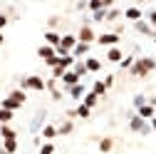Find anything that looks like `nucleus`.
<instances>
[{
  "instance_id": "nucleus-1",
  "label": "nucleus",
  "mask_w": 156,
  "mask_h": 154,
  "mask_svg": "<svg viewBox=\"0 0 156 154\" xmlns=\"http://www.w3.org/2000/svg\"><path fill=\"white\" fill-rule=\"evenodd\" d=\"M156 67V62L154 60H149V57H141V60H136L134 65H131V75H139V77H144L146 72H151Z\"/></svg>"
},
{
  "instance_id": "nucleus-2",
  "label": "nucleus",
  "mask_w": 156,
  "mask_h": 154,
  "mask_svg": "<svg viewBox=\"0 0 156 154\" xmlns=\"http://www.w3.org/2000/svg\"><path fill=\"white\" fill-rule=\"evenodd\" d=\"M23 87H25V90H37V92H42L47 85H45V80H42V77L32 75V77H25V80H23Z\"/></svg>"
},
{
  "instance_id": "nucleus-3",
  "label": "nucleus",
  "mask_w": 156,
  "mask_h": 154,
  "mask_svg": "<svg viewBox=\"0 0 156 154\" xmlns=\"http://www.w3.org/2000/svg\"><path fill=\"white\" fill-rule=\"evenodd\" d=\"M37 55H40L45 62H50V60H55V57H57V50H55V47H50V45H42L40 50H37Z\"/></svg>"
},
{
  "instance_id": "nucleus-4",
  "label": "nucleus",
  "mask_w": 156,
  "mask_h": 154,
  "mask_svg": "<svg viewBox=\"0 0 156 154\" xmlns=\"http://www.w3.org/2000/svg\"><path fill=\"white\" fill-rule=\"evenodd\" d=\"M97 42H99V45H116V42H119V35H116V32H104V35L97 37Z\"/></svg>"
},
{
  "instance_id": "nucleus-5",
  "label": "nucleus",
  "mask_w": 156,
  "mask_h": 154,
  "mask_svg": "<svg viewBox=\"0 0 156 154\" xmlns=\"http://www.w3.org/2000/svg\"><path fill=\"white\" fill-rule=\"evenodd\" d=\"M77 40H80V42H84V45H89V42L94 40V32H92V28H89V25H84V28L80 30V37H77Z\"/></svg>"
},
{
  "instance_id": "nucleus-6",
  "label": "nucleus",
  "mask_w": 156,
  "mask_h": 154,
  "mask_svg": "<svg viewBox=\"0 0 156 154\" xmlns=\"http://www.w3.org/2000/svg\"><path fill=\"white\" fill-rule=\"evenodd\" d=\"M62 82H65V87H67V90H69V87H74V85H77V82H80V77H77V75H74V72H69V70H67V72H65V75H62Z\"/></svg>"
},
{
  "instance_id": "nucleus-7",
  "label": "nucleus",
  "mask_w": 156,
  "mask_h": 154,
  "mask_svg": "<svg viewBox=\"0 0 156 154\" xmlns=\"http://www.w3.org/2000/svg\"><path fill=\"white\" fill-rule=\"evenodd\" d=\"M45 40H47V45H50V47H55V50H57V47H60V42H62V37L57 35V32H45Z\"/></svg>"
},
{
  "instance_id": "nucleus-8",
  "label": "nucleus",
  "mask_w": 156,
  "mask_h": 154,
  "mask_svg": "<svg viewBox=\"0 0 156 154\" xmlns=\"http://www.w3.org/2000/svg\"><path fill=\"white\" fill-rule=\"evenodd\" d=\"M129 127H131V129H134V132H144V134H146V132H149V127H146V124H144V119H141V117H134V119H131V124H129Z\"/></svg>"
},
{
  "instance_id": "nucleus-9",
  "label": "nucleus",
  "mask_w": 156,
  "mask_h": 154,
  "mask_svg": "<svg viewBox=\"0 0 156 154\" xmlns=\"http://www.w3.org/2000/svg\"><path fill=\"white\" fill-rule=\"evenodd\" d=\"M107 60H109V62H122V60H124V57H122V50H119V47H112V50L107 52Z\"/></svg>"
},
{
  "instance_id": "nucleus-10",
  "label": "nucleus",
  "mask_w": 156,
  "mask_h": 154,
  "mask_svg": "<svg viewBox=\"0 0 156 154\" xmlns=\"http://www.w3.org/2000/svg\"><path fill=\"white\" fill-rule=\"evenodd\" d=\"M139 117L141 119H154V105H144L139 109Z\"/></svg>"
},
{
  "instance_id": "nucleus-11",
  "label": "nucleus",
  "mask_w": 156,
  "mask_h": 154,
  "mask_svg": "<svg viewBox=\"0 0 156 154\" xmlns=\"http://www.w3.org/2000/svg\"><path fill=\"white\" fill-rule=\"evenodd\" d=\"M0 107H3V109H10V112H15L17 107H23V105H20V102H15L12 97H5V100H3V105H0Z\"/></svg>"
},
{
  "instance_id": "nucleus-12",
  "label": "nucleus",
  "mask_w": 156,
  "mask_h": 154,
  "mask_svg": "<svg viewBox=\"0 0 156 154\" xmlns=\"http://www.w3.org/2000/svg\"><path fill=\"white\" fill-rule=\"evenodd\" d=\"M84 65H87V72H97V70H102V62H99V60H94V57H89Z\"/></svg>"
},
{
  "instance_id": "nucleus-13",
  "label": "nucleus",
  "mask_w": 156,
  "mask_h": 154,
  "mask_svg": "<svg viewBox=\"0 0 156 154\" xmlns=\"http://www.w3.org/2000/svg\"><path fill=\"white\" fill-rule=\"evenodd\" d=\"M97 100H99V97H97L94 92H89V94H84V107H89V109H92V107L97 105Z\"/></svg>"
},
{
  "instance_id": "nucleus-14",
  "label": "nucleus",
  "mask_w": 156,
  "mask_h": 154,
  "mask_svg": "<svg viewBox=\"0 0 156 154\" xmlns=\"http://www.w3.org/2000/svg\"><path fill=\"white\" fill-rule=\"evenodd\" d=\"M124 15L129 17V20H139V17H141V10H139V8H129Z\"/></svg>"
},
{
  "instance_id": "nucleus-15",
  "label": "nucleus",
  "mask_w": 156,
  "mask_h": 154,
  "mask_svg": "<svg viewBox=\"0 0 156 154\" xmlns=\"http://www.w3.org/2000/svg\"><path fill=\"white\" fill-rule=\"evenodd\" d=\"M0 134H3V139H15V132H12L8 124H3V127H0Z\"/></svg>"
},
{
  "instance_id": "nucleus-16",
  "label": "nucleus",
  "mask_w": 156,
  "mask_h": 154,
  "mask_svg": "<svg viewBox=\"0 0 156 154\" xmlns=\"http://www.w3.org/2000/svg\"><path fill=\"white\" fill-rule=\"evenodd\" d=\"M12 119V112L10 109H3V107H0V122H3V124H8Z\"/></svg>"
},
{
  "instance_id": "nucleus-17",
  "label": "nucleus",
  "mask_w": 156,
  "mask_h": 154,
  "mask_svg": "<svg viewBox=\"0 0 156 154\" xmlns=\"http://www.w3.org/2000/svg\"><path fill=\"white\" fill-rule=\"evenodd\" d=\"M12 152H17V142L15 139H5V154H12Z\"/></svg>"
},
{
  "instance_id": "nucleus-18",
  "label": "nucleus",
  "mask_w": 156,
  "mask_h": 154,
  "mask_svg": "<svg viewBox=\"0 0 156 154\" xmlns=\"http://www.w3.org/2000/svg\"><path fill=\"white\" fill-rule=\"evenodd\" d=\"M42 137H47V139L57 137V129H55V127H50V124H47V127H42Z\"/></svg>"
},
{
  "instance_id": "nucleus-19",
  "label": "nucleus",
  "mask_w": 156,
  "mask_h": 154,
  "mask_svg": "<svg viewBox=\"0 0 156 154\" xmlns=\"http://www.w3.org/2000/svg\"><path fill=\"white\" fill-rule=\"evenodd\" d=\"M69 94H72V97H82V94H84V87H82V85H74V87H69Z\"/></svg>"
},
{
  "instance_id": "nucleus-20",
  "label": "nucleus",
  "mask_w": 156,
  "mask_h": 154,
  "mask_svg": "<svg viewBox=\"0 0 156 154\" xmlns=\"http://www.w3.org/2000/svg\"><path fill=\"white\" fill-rule=\"evenodd\" d=\"M112 144H114V142H112L109 137L102 139V142H99V152H112Z\"/></svg>"
},
{
  "instance_id": "nucleus-21",
  "label": "nucleus",
  "mask_w": 156,
  "mask_h": 154,
  "mask_svg": "<svg viewBox=\"0 0 156 154\" xmlns=\"http://www.w3.org/2000/svg\"><path fill=\"white\" fill-rule=\"evenodd\" d=\"M92 92L97 94V97H99V94H104V92H107V85H104V82H94V90H92Z\"/></svg>"
},
{
  "instance_id": "nucleus-22",
  "label": "nucleus",
  "mask_w": 156,
  "mask_h": 154,
  "mask_svg": "<svg viewBox=\"0 0 156 154\" xmlns=\"http://www.w3.org/2000/svg\"><path fill=\"white\" fill-rule=\"evenodd\" d=\"M87 50H89V45H84V42H77L74 55H77V57H80V55H87Z\"/></svg>"
},
{
  "instance_id": "nucleus-23",
  "label": "nucleus",
  "mask_w": 156,
  "mask_h": 154,
  "mask_svg": "<svg viewBox=\"0 0 156 154\" xmlns=\"http://www.w3.org/2000/svg\"><path fill=\"white\" fill-rule=\"evenodd\" d=\"M84 72H87V65H84V62H80V65H74V75H77V77H82Z\"/></svg>"
},
{
  "instance_id": "nucleus-24",
  "label": "nucleus",
  "mask_w": 156,
  "mask_h": 154,
  "mask_svg": "<svg viewBox=\"0 0 156 154\" xmlns=\"http://www.w3.org/2000/svg\"><path fill=\"white\" fill-rule=\"evenodd\" d=\"M69 132H72V122H65L60 129H57V134H69Z\"/></svg>"
},
{
  "instance_id": "nucleus-25",
  "label": "nucleus",
  "mask_w": 156,
  "mask_h": 154,
  "mask_svg": "<svg viewBox=\"0 0 156 154\" xmlns=\"http://www.w3.org/2000/svg\"><path fill=\"white\" fill-rule=\"evenodd\" d=\"M40 154H55V144H42Z\"/></svg>"
},
{
  "instance_id": "nucleus-26",
  "label": "nucleus",
  "mask_w": 156,
  "mask_h": 154,
  "mask_svg": "<svg viewBox=\"0 0 156 154\" xmlns=\"http://www.w3.org/2000/svg\"><path fill=\"white\" fill-rule=\"evenodd\" d=\"M144 105H146V100L141 97V94H136V97H134V107H139V109H141Z\"/></svg>"
},
{
  "instance_id": "nucleus-27",
  "label": "nucleus",
  "mask_w": 156,
  "mask_h": 154,
  "mask_svg": "<svg viewBox=\"0 0 156 154\" xmlns=\"http://www.w3.org/2000/svg\"><path fill=\"white\" fill-rule=\"evenodd\" d=\"M77 114L87 119V117H89V107H84V105H82V107H77Z\"/></svg>"
},
{
  "instance_id": "nucleus-28",
  "label": "nucleus",
  "mask_w": 156,
  "mask_h": 154,
  "mask_svg": "<svg viewBox=\"0 0 156 154\" xmlns=\"http://www.w3.org/2000/svg\"><path fill=\"white\" fill-rule=\"evenodd\" d=\"M131 65H134L131 57H124V60H122V67H129V70H131Z\"/></svg>"
},
{
  "instance_id": "nucleus-29",
  "label": "nucleus",
  "mask_w": 156,
  "mask_h": 154,
  "mask_svg": "<svg viewBox=\"0 0 156 154\" xmlns=\"http://www.w3.org/2000/svg\"><path fill=\"white\" fill-rule=\"evenodd\" d=\"M104 17H107V13H104V10H99V13H94V20H99V23H102Z\"/></svg>"
},
{
  "instance_id": "nucleus-30",
  "label": "nucleus",
  "mask_w": 156,
  "mask_h": 154,
  "mask_svg": "<svg viewBox=\"0 0 156 154\" xmlns=\"http://www.w3.org/2000/svg\"><path fill=\"white\" fill-rule=\"evenodd\" d=\"M5 25H8V17H5V15H0V30H3Z\"/></svg>"
},
{
  "instance_id": "nucleus-31",
  "label": "nucleus",
  "mask_w": 156,
  "mask_h": 154,
  "mask_svg": "<svg viewBox=\"0 0 156 154\" xmlns=\"http://www.w3.org/2000/svg\"><path fill=\"white\" fill-rule=\"evenodd\" d=\"M149 20H151V25H156V10H154V13L149 15Z\"/></svg>"
},
{
  "instance_id": "nucleus-32",
  "label": "nucleus",
  "mask_w": 156,
  "mask_h": 154,
  "mask_svg": "<svg viewBox=\"0 0 156 154\" xmlns=\"http://www.w3.org/2000/svg\"><path fill=\"white\" fill-rule=\"evenodd\" d=\"M151 124H154V132H156V119H151Z\"/></svg>"
},
{
  "instance_id": "nucleus-33",
  "label": "nucleus",
  "mask_w": 156,
  "mask_h": 154,
  "mask_svg": "<svg viewBox=\"0 0 156 154\" xmlns=\"http://www.w3.org/2000/svg\"><path fill=\"white\" fill-rule=\"evenodd\" d=\"M0 45H3V32H0Z\"/></svg>"
}]
</instances>
